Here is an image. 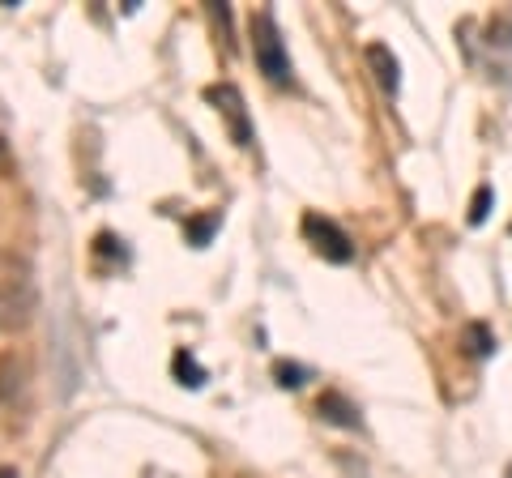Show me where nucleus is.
I'll return each mask as SVG.
<instances>
[{
  "label": "nucleus",
  "mask_w": 512,
  "mask_h": 478,
  "mask_svg": "<svg viewBox=\"0 0 512 478\" xmlns=\"http://www.w3.org/2000/svg\"><path fill=\"white\" fill-rule=\"evenodd\" d=\"M252 56H256V69H261L274 86H286L291 82V56H286V43L278 35V22L274 13H252Z\"/></svg>",
  "instance_id": "obj_1"
},
{
  "label": "nucleus",
  "mask_w": 512,
  "mask_h": 478,
  "mask_svg": "<svg viewBox=\"0 0 512 478\" xmlns=\"http://www.w3.org/2000/svg\"><path fill=\"white\" fill-rule=\"evenodd\" d=\"M35 316V282L22 274H0V333H18Z\"/></svg>",
  "instance_id": "obj_2"
},
{
  "label": "nucleus",
  "mask_w": 512,
  "mask_h": 478,
  "mask_svg": "<svg viewBox=\"0 0 512 478\" xmlns=\"http://www.w3.org/2000/svg\"><path fill=\"white\" fill-rule=\"evenodd\" d=\"M299 231H303V239L312 244L316 257H325V261H333V265L355 261V244H350V235H346L333 218L308 210V214H303V222H299Z\"/></svg>",
  "instance_id": "obj_3"
},
{
  "label": "nucleus",
  "mask_w": 512,
  "mask_h": 478,
  "mask_svg": "<svg viewBox=\"0 0 512 478\" xmlns=\"http://www.w3.org/2000/svg\"><path fill=\"white\" fill-rule=\"evenodd\" d=\"M205 99H210L218 111H222V120L231 124V137H235V146H252V124H248V107H244V94H239V86L231 82H222V86H210L205 90Z\"/></svg>",
  "instance_id": "obj_4"
},
{
  "label": "nucleus",
  "mask_w": 512,
  "mask_h": 478,
  "mask_svg": "<svg viewBox=\"0 0 512 478\" xmlns=\"http://www.w3.org/2000/svg\"><path fill=\"white\" fill-rule=\"evenodd\" d=\"M363 56H367V65H372V73H376L380 90L393 99L397 86H402V65H397L393 47H389V43H367V47H363Z\"/></svg>",
  "instance_id": "obj_5"
},
{
  "label": "nucleus",
  "mask_w": 512,
  "mask_h": 478,
  "mask_svg": "<svg viewBox=\"0 0 512 478\" xmlns=\"http://www.w3.org/2000/svg\"><path fill=\"white\" fill-rule=\"evenodd\" d=\"M26 359L18 355V350H9V355H0V406H13L18 397L26 393Z\"/></svg>",
  "instance_id": "obj_6"
},
{
  "label": "nucleus",
  "mask_w": 512,
  "mask_h": 478,
  "mask_svg": "<svg viewBox=\"0 0 512 478\" xmlns=\"http://www.w3.org/2000/svg\"><path fill=\"white\" fill-rule=\"evenodd\" d=\"M316 410H320V419H325V423H333V427H346V432H355V427H359V406L350 402L346 393H338V389L320 393Z\"/></svg>",
  "instance_id": "obj_7"
},
{
  "label": "nucleus",
  "mask_w": 512,
  "mask_h": 478,
  "mask_svg": "<svg viewBox=\"0 0 512 478\" xmlns=\"http://www.w3.org/2000/svg\"><path fill=\"white\" fill-rule=\"evenodd\" d=\"M171 368H175V380H180V385H188V389H201L205 385V372L197 368V359H192L188 350H180V355L171 359Z\"/></svg>",
  "instance_id": "obj_8"
},
{
  "label": "nucleus",
  "mask_w": 512,
  "mask_h": 478,
  "mask_svg": "<svg viewBox=\"0 0 512 478\" xmlns=\"http://www.w3.org/2000/svg\"><path fill=\"white\" fill-rule=\"evenodd\" d=\"M274 376H278V385H282V389H299L303 380H308V368H303V363H286V359H278V363H274Z\"/></svg>",
  "instance_id": "obj_9"
},
{
  "label": "nucleus",
  "mask_w": 512,
  "mask_h": 478,
  "mask_svg": "<svg viewBox=\"0 0 512 478\" xmlns=\"http://www.w3.org/2000/svg\"><path fill=\"white\" fill-rule=\"evenodd\" d=\"M466 342H470V355H478V359L495 350V338L487 333V325H466Z\"/></svg>",
  "instance_id": "obj_10"
},
{
  "label": "nucleus",
  "mask_w": 512,
  "mask_h": 478,
  "mask_svg": "<svg viewBox=\"0 0 512 478\" xmlns=\"http://www.w3.org/2000/svg\"><path fill=\"white\" fill-rule=\"evenodd\" d=\"M491 184H483V188H478V193H474V201H470V222H474V227H483V222H487V214H491Z\"/></svg>",
  "instance_id": "obj_11"
},
{
  "label": "nucleus",
  "mask_w": 512,
  "mask_h": 478,
  "mask_svg": "<svg viewBox=\"0 0 512 478\" xmlns=\"http://www.w3.org/2000/svg\"><path fill=\"white\" fill-rule=\"evenodd\" d=\"M210 231H214V218H197V222H192V227H188V235H192V244H210Z\"/></svg>",
  "instance_id": "obj_12"
},
{
  "label": "nucleus",
  "mask_w": 512,
  "mask_h": 478,
  "mask_svg": "<svg viewBox=\"0 0 512 478\" xmlns=\"http://www.w3.org/2000/svg\"><path fill=\"white\" fill-rule=\"evenodd\" d=\"M210 18L222 26V39H227V47H231V9L227 5H210Z\"/></svg>",
  "instance_id": "obj_13"
},
{
  "label": "nucleus",
  "mask_w": 512,
  "mask_h": 478,
  "mask_svg": "<svg viewBox=\"0 0 512 478\" xmlns=\"http://www.w3.org/2000/svg\"><path fill=\"white\" fill-rule=\"evenodd\" d=\"M0 478H18V470H13V466H0Z\"/></svg>",
  "instance_id": "obj_14"
},
{
  "label": "nucleus",
  "mask_w": 512,
  "mask_h": 478,
  "mask_svg": "<svg viewBox=\"0 0 512 478\" xmlns=\"http://www.w3.org/2000/svg\"><path fill=\"white\" fill-rule=\"evenodd\" d=\"M5 150H9V146H5V133H0V158H5Z\"/></svg>",
  "instance_id": "obj_15"
},
{
  "label": "nucleus",
  "mask_w": 512,
  "mask_h": 478,
  "mask_svg": "<svg viewBox=\"0 0 512 478\" xmlns=\"http://www.w3.org/2000/svg\"><path fill=\"white\" fill-rule=\"evenodd\" d=\"M504 478H512V466H508V474H504Z\"/></svg>",
  "instance_id": "obj_16"
}]
</instances>
